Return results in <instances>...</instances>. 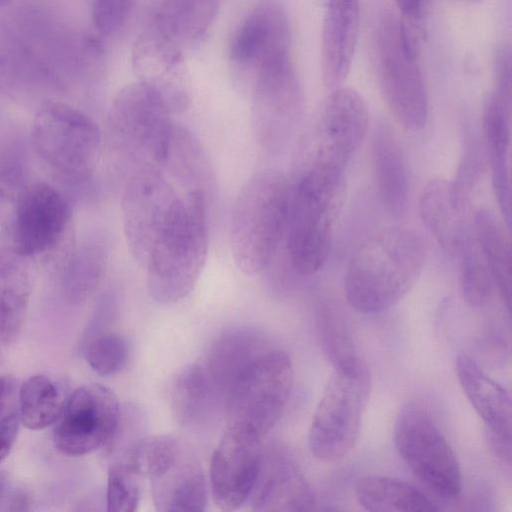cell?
<instances>
[{"label":"cell","mask_w":512,"mask_h":512,"mask_svg":"<svg viewBox=\"0 0 512 512\" xmlns=\"http://www.w3.org/2000/svg\"><path fill=\"white\" fill-rule=\"evenodd\" d=\"M402 14L410 19H418L422 15L424 0H395Z\"/></svg>","instance_id":"f6af8a7d"},{"label":"cell","mask_w":512,"mask_h":512,"mask_svg":"<svg viewBox=\"0 0 512 512\" xmlns=\"http://www.w3.org/2000/svg\"><path fill=\"white\" fill-rule=\"evenodd\" d=\"M268 346L264 337L249 328H237L220 335L212 344L204 362L224 401L236 375Z\"/></svg>","instance_id":"1f68e13d"},{"label":"cell","mask_w":512,"mask_h":512,"mask_svg":"<svg viewBox=\"0 0 512 512\" xmlns=\"http://www.w3.org/2000/svg\"><path fill=\"white\" fill-rule=\"evenodd\" d=\"M137 0H92V20L96 29L110 35L129 19Z\"/></svg>","instance_id":"b9f144b4"},{"label":"cell","mask_w":512,"mask_h":512,"mask_svg":"<svg viewBox=\"0 0 512 512\" xmlns=\"http://www.w3.org/2000/svg\"><path fill=\"white\" fill-rule=\"evenodd\" d=\"M510 114L511 100L495 91L486 97L482 112L483 135L495 196L508 227L511 223Z\"/></svg>","instance_id":"d4e9b609"},{"label":"cell","mask_w":512,"mask_h":512,"mask_svg":"<svg viewBox=\"0 0 512 512\" xmlns=\"http://www.w3.org/2000/svg\"><path fill=\"white\" fill-rule=\"evenodd\" d=\"M293 377L287 353L270 347L261 351L236 375L225 393L229 423L245 425L265 437L284 413Z\"/></svg>","instance_id":"9c48e42d"},{"label":"cell","mask_w":512,"mask_h":512,"mask_svg":"<svg viewBox=\"0 0 512 512\" xmlns=\"http://www.w3.org/2000/svg\"><path fill=\"white\" fill-rule=\"evenodd\" d=\"M426 257L414 231L391 227L365 240L351 257L344 277L347 302L362 313L397 304L413 287Z\"/></svg>","instance_id":"6da1fadb"},{"label":"cell","mask_w":512,"mask_h":512,"mask_svg":"<svg viewBox=\"0 0 512 512\" xmlns=\"http://www.w3.org/2000/svg\"><path fill=\"white\" fill-rule=\"evenodd\" d=\"M11 507L8 510L18 511V510H26L28 505V496L23 491H18L14 493L11 502Z\"/></svg>","instance_id":"7dc6e473"},{"label":"cell","mask_w":512,"mask_h":512,"mask_svg":"<svg viewBox=\"0 0 512 512\" xmlns=\"http://www.w3.org/2000/svg\"><path fill=\"white\" fill-rule=\"evenodd\" d=\"M317 323L322 349L334 366L357 357L346 323L338 311L329 306L322 307Z\"/></svg>","instance_id":"ab89813d"},{"label":"cell","mask_w":512,"mask_h":512,"mask_svg":"<svg viewBox=\"0 0 512 512\" xmlns=\"http://www.w3.org/2000/svg\"><path fill=\"white\" fill-rule=\"evenodd\" d=\"M5 487V481L4 479L0 476V499L3 495V492H4V488Z\"/></svg>","instance_id":"c3c4849f"},{"label":"cell","mask_w":512,"mask_h":512,"mask_svg":"<svg viewBox=\"0 0 512 512\" xmlns=\"http://www.w3.org/2000/svg\"><path fill=\"white\" fill-rule=\"evenodd\" d=\"M171 406L178 422L189 428L208 424L224 408L223 397L204 363L183 367L171 386Z\"/></svg>","instance_id":"83f0119b"},{"label":"cell","mask_w":512,"mask_h":512,"mask_svg":"<svg viewBox=\"0 0 512 512\" xmlns=\"http://www.w3.org/2000/svg\"><path fill=\"white\" fill-rule=\"evenodd\" d=\"M19 415L10 413L0 419V462L10 453L19 431Z\"/></svg>","instance_id":"ee69618b"},{"label":"cell","mask_w":512,"mask_h":512,"mask_svg":"<svg viewBox=\"0 0 512 512\" xmlns=\"http://www.w3.org/2000/svg\"><path fill=\"white\" fill-rule=\"evenodd\" d=\"M372 159L382 203L393 216H403L409 195L406 167L394 134L383 123L373 133Z\"/></svg>","instance_id":"f546056e"},{"label":"cell","mask_w":512,"mask_h":512,"mask_svg":"<svg viewBox=\"0 0 512 512\" xmlns=\"http://www.w3.org/2000/svg\"><path fill=\"white\" fill-rule=\"evenodd\" d=\"M59 386L45 375L29 377L19 390V419L30 430H40L56 422L65 406Z\"/></svg>","instance_id":"8d00e7d4"},{"label":"cell","mask_w":512,"mask_h":512,"mask_svg":"<svg viewBox=\"0 0 512 512\" xmlns=\"http://www.w3.org/2000/svg\"><path fill=\"white\" fill-rule=\"evenodd\" d=\"M291 27L281 0H258L237 27L229 58L248 78L249 89L262 70L292 62Z\"/></svg>","instance_id":"5bb4252c"},{"label":"cell","mask_w":512,"mask_h":512,"mask_svg":"<svg viewBox=\"0 0 512 512\" xmlns=\"http://www.w3.org/2000/svg\"><path fill=\"white\" fill-rule=\"evenodd\" d=\"M398 454L432 493L442 499L459 496L461 472L456 456L430 415L416 404H407L394 427Z\"/></svg>","instance_id":"8fae6325"},{"label":"cell","mask_w":512,"mask_h":512,"mask_svg":"<svg viewBox=\"0 0 512 512\" xmlns=\"http://www.w3.org/2000/svg\"><path fill=\"white\" fill-rule=\"evenodd\" d=\"M459 252L462 296L470 306L480 307L491 294L493 279L490 269L474 237L468 235Z\"/></svg>","instance_id":"74e56055"},{"label":"cell","mask_w":512,"mask_h":512,"mask_svg":"<svg viewBox=\"0 0 512 512\" xmlns=\"http://www.w3.org/2000/svg\"><path fill=\"white\" fill-rule=\"evenodd\" d=\"M163 170L183 194H200L212 203L216 186L210 159L197 137L178 123L172 130Z\"/></svg>","instance_id":"f1b7e54d"},{"label":"cell","mask_w":512,"mask_h":512,"mask_svg":"<svg viewBox=\"0 0 512 512\" xmlns=\"http://www.w3.org/2000/svg\"><path fill=\"white\" fill-rule=\"evenodd\" d=\"M14 387V380L10 376H0V414L6 404L7 398Z\"/></svg>","instance_id":"bcb514c9"},{"label":"cell","mask_w":512,"mask_h":512,"mask_svg":"<svg viewBox=\"0 0 512 512\" xmlns=\"http://www.w3.org/2000/svg\"><path fill=\"white\" fill-rule=\"evenodd\" d=\"M343 193V170L322 164H310L292 188L287 253L299 274L313 275L327 261Z\"/></svg>","instance_id":"277c9868"},{"label":"cell","mask_w":512,"mask_h":512,"mask_svg":"<svg viewBox=\"0 0 512 512\" xmlns=\"http://www.w3.org/2000/svg\"><path fill=\"white\" fill-rule=\"evenodd\" d=\"M109 256V236L98 228L85 233L69 251L59 276L62 296L69 304L79 305L96 291Z\"/></svg>","instance_id":"cb8c5ba5"},{"label":"cell","mask_w":512,"mask_h":512,"mask_svg":"<svg viewBox=\"0 0 512 512\" xmlns=\"http://www.w3.org/2000/svg\"><path fill=\"white\" fill-rule=\"evenodd\" d=\"M121 419L116 395L92 383L77 388L57 419L53 432L55 447L68 456H83L107 445Z\"/></svg>","instance_id":"4fadbf2b"},{"label":"cell","mask_w":512,"mask_h":512,"mask_svg":"<svg viewBox=\"0 0 512 512\" xmlns=\"http://www.w3.org/2000/svg\"><path fill=\"white\" fill-rule=\"evenodd\" d=\"M61 87L58 76L14 31L0 22V91L29 98Z\"/></svg>","instance_id":"7402d4cb"},{"label":"cell","mask_w":512,"mask_h":512,"mask_svg":"<svg viewBox=\"0 0 512 512\" xmlns=\"http://www.w3.org/2000/svg\"><path fill=\"white\" fill-rule=\"evenodd\" d=\"M372 387L371 373L357 356L334 366L308 431L311 453L335 462L355 447Z\"/></svg>","instance_id":"52a82bcc"},{"label":"cell","mask_w":512,"mask_h":512,"mask_svg":"<svg viewBox=\"0 0 512 512\" xmlns=\"http://www.w3.org/2000/svg\"><path fill=\"white\" fill-rule=\"evenodd\" d=\"M142 440L121 445L109 465L106 492L108 511L132 512L138 507L145 474L141 458Z\"/></svg>","instance_id":"836d02e7"},{"label":"cell","mask_w":512,"mask_h":512,"mask_svg":"<svg viewBox=\"0 0 512 512\" xmlns=\"http://www.w3.org/2000/svg\"><path fill=\"white\" fill-rule=\"evenodd\" d=\"M372 50L378 87L394 118L406 129H423L429 117L427 88L414 39L394 12L379 15Z\"/></svg>","instance_id":"8992f818"},{"label":"cell","mask_w":512,"mask_h":512,"mask_svg":"<svg viewBox=\"0 0 512 512\" xmlns=\"http://www.w3.org/2000/svg\"><path fill=\"white\" fill-rule=\"evenodd\" d=\"M368 110L354 89L337 87L324 100L315 126L312 161L343 170L364 140Z\"/></svg>","instance_id":"ac0fdd59"},{"label":"cell","mask_w":512,"mask_h":512,"mask_svg":"<svg viewBox=\"0 0 512 512\" xmlns=\"http://www.w3.org/2000/svg\"><path fill=\"white\" fill-rule=\"evenodd\" d=\"M200 194H183L145 263L154 301L171 304L194 289L209 249V207Z\"/></svg>","instance_id":"7a4b0ae2"},{"label":"cell","mask_w":512,"mask_h":512,"mask_svg":"<svg viewBox=\"0 0 512 512\" xmlns=\"http://www.w3.org/2000/svg\"><path fill=\"white\" fill-rule=\"evenodd\" d=\"M11 2V0H0V7H4L8 5Z\"/></svg>","instance_id":"681fc988"},{"label":"cell","mask_w":512,"mask_h":512,"mask_svg":"<svg viewBox=\"0 0 512 512\" xmlns=\"http://www.w3.org/2000/svg\"><path fill=\"white\" fill-rule=\"evenodd\" d=\"M70 218L66 198L50 184L34 181L16 203L3 230L13 247L31 258L59 243Z\"/></svg>","instance_id":"e0dca14e"},{"label":"cell","mask_w":512,"mask_h":512,"mask_svg":"<svg viewBox=\"0 0 512 512\" xmlns=\"http://www.w3.org/2000/svg\"><path fill=\"white\" fill-rule=\"evenodd\" d=\"M180 198L159 167L140 168L124 180L123 230L128 249L138 264L145 266Z\"/></svg>","instance_id":"7c38bea8"},{"label":"cell","mask_w":512,"mask_h":512,"mask_svg":"<svg viewBox=\"0 0 512 512\" xmlns=\"http://www.w3.org/2000/svg\"><path fill=\"white\" fill-rule=\"evenodd\" d=\"M419 209L423 222L442 248L450 254L459 252L468 234L465 212L455 204L451 182L430 180L421 193Z\"/></svg>","instance_id":"4dcf8cb0"},{"label":"cell","mask_w":512,"mask_h":512,"mask_svg":"<svg viewBox=\"0 0 512 512\" xmlns=\"http://www.w3.org/2000/svg\"><path fill=\"white\" fill-rule=\"evenodd\" d=\"M361 0H327L321 30V71L333 90L347 77L357 46Z\"/></svg>","instance_id":"ffe728a7"},{"label":"cell","mask_w":512,"mask_h":512,"mask_svg":"<svg viewBox=\"0 0 512 512\" xmlns=\"http://www.w3.org/2000/svg\"><path fill=\"white\" fill-rule=\"evenodd\" d=\"M456 372L464 394L487 425L490 437L511 442L512 406L509 392L466 354L457 357Z\"/></svg>","instance_id":"484cf974"},{"label":"cell","mask_w":512,"mask_h":512,"mask_svg":"<svg viewBox=\"0 0 512 512\" xmlns=\"http://www.w3.org/2000/svg\"><path fill=\"white\" fill-rule=\"evenodd\" d=\"M292 187L283 173L263 170L251 176L232 209L230 246L240 271L256 275L274 261L286 235Z\"/></svg>","instance_id":"3957f363"},{"label":"cell","mask_w":512,"mask_h":512,"mask_svg":"<svg viewBox=\"0 0 512 512\" xmlns=\"http://www.w3.org/2000/svg\"><path fill=\"white\" fill-rule=\"evenodd\" d=\"M142 464L154 506L160 512H200L208 503L205 471L182 439L159 435L141 442Z\"/></svg>","instance_id":"30bf717a"},{"label":"cell","mask_w":512,"mask_h":512,"mask_svg":"<svg viewBox=\"0 0 512 512\" xmlns=\"http://www.w3.org/2000/svg\"><path fill=\"white\" fill-rule=\"evenodd\" d=\"M468 1H472L473 2V1H479V0H468Z\"/></svg>","instance_id":"f907efd6"},{"label":"cell","mask_w":512,"mask_h":512,"mask_svg":"<svg viewBox=\"0 0 512 512\" xmlns=\"http://www.w3.org/2000/svg\"><path fill=\"white\" fill-rule=\"evenodd\" d=\"M220 0H152L148 11V27L174 44L191 45L209 31Z\"/></svg>","instance_id":"4316f807"},{"label":"cell","mask_w":512,"mask_h":512,"mask_svg":"<svg viewBox=\"0 0 512 512\" xmlns=\"http://www.w3.org/2000/svg\"><path fill=\"white\" fill-rule=\"evenodd\" d=\"M31 142L42 162L68 185L84 186L92 179L102 135L98 124L83 111L45 101L34 116Z\"/></svg>","instance_id":"ba28073f"},{"label":"cell","mask_w":512,"mask_h":512,"mask_svg":"<svg viewBox=\"0 0 512 512\" xmlns=\"http://www.w3.org/2000/svg\"><path fill=\"white\" fill-rule=\"evenodd\" d=\"M261 440L253 429L228 423L213 451L209 471L211 495L219 509L237 510L251 498L262 465Z\"/></svg>","instance_id":"2e32d148"},{"label":"cell","mask_w":512,"mask_h":512,"mask_svg":"<svg viewBox=\"0 0 512 512\" xmlns=\"http://www.w3.org/2000/svg\"><path fill=\"white\" fill-rule=\"evenodd\" d=\"M132 66L138 83L171 114L188 108L191 85L179 46L147 29L133 44Z\"/></svg>","instance_id":"d6986e66"},{"label":"cell","mask_w":512,"mask_h":512,"mask_svg":"<svg viewBox=\"0 0 512 512\" xmlns=\"http://www.w3.org/2000/svg\"><path fill=\"white\" fill-rule=\"evenodd\" d=\"M512 61L511 48L502 43L497 46L493 56L494 91L512 99Z\"/></svg>","instance_id":"7bdbcfd3"},{"label":"cell","mask_w":512,"mask_h":512,"mask_svg":"<svg viewBox=\"0 0 512 512\" xmlns=\"http://www.w3.org/2000/svg\"><path fill=\"white\" fill-rule=\"evenodd\" d=\"M34 269L30 258L18 252L8 238L0 239V343L10 344L25 322Z\"/></svg>","instance_id":"603a6c76"},{"label":"cell","mask_w":512,"mask_h":512,"mask_svg":"<svg viewBox=\"0 0 512 512\" xmlns=\"http://www.w3.org/2000/svg\"><path fill=\"white\" fill-rule=\"evenodd\" d=\"M357 502L372 512H434L439 508L420 490L402 480L365 476L355 485Z\"/></svg>","instance_id":"d6a6232c"},{"label":"cell","mask_w":512,"mask_h":512,"mask_svg":"<svg viewBox=\"0 0 512 512\" xmlns=\"http://www.w3.org/2000/svg\"><path fill=\"white\" fill-rule=\"evenodd\" d=\"M170 115L138 82L115 95L107 115L106 141L124 180L143 167L163 169L175 124Z\"/></svg>","instance_id":"5b68a950"},{"label":"cell","mask_w":512,"mask_h":512,"mask_svg":"<svg viewBox=\"0 0 512 512\" xmlns=\"http://www.w3.org/2000/svg\"><path fill=\"white\" fill-rule=\"evenodd\" d=\"M85 358L99 375L110 376L121 371L129 359V343L120 334L101 332L86 340Z\"/></svg>","instance_id":"f35d334b"},{"label":"cell","mask_w":512,"mask_h":512,"mask_svg":"<svg viewBox=\"0 0 512 512\" xmlns=\"http://www.w3.org/2000/svg\"><path fill=\"white\" fill-rule=\"evenodd\" d=\"M250 91L255 140L262 150L275 154L285 145L302 110V88L294 64L259 72Z\"/></svg>","instance_id":"9a60e30c"},{"label":"cell","mask_w":512,"mask_h":512,"mask_svg":"<svg viewBox=\"0 0 512 512\" xmlns=\"http://www.w3.org/2000/svg\"><path fill=\"white\" fill-rule=\"evenodd\" d=\"M26 144L15 130L0 133V223L4 228L12 211L31 184Z\"/></svg>","instance_id":"e575fe53"},{"label":"cell","mask_w":512,"mask_h":512,"mask_svg":"<svg viewBox=\"0 0 512 512\" xmlns=\"http://www.w3.org/2000/svg\"><path fill=\"white\" fill-rule=\"evenodd\" d=\"M483 171L481 149L474 136H468L464 143L463 155L455 180L451 182L452 195L457 207L465 212L470 203L471 194Z\"/></svg>","instance_id":"60d3db41"},{"label":"cell","mask_w":512,"mask_h":512,"mask_svg":"<svg viewBox=\"0 0 512 512\" xmlns=\"http://www.w3.org/2000/svg\"><path fill=\"white\" fill-rule=\"evenodd\" d=\"M474 238L484 255L493 282L508 308L511 305V248L495 215L485 209L474 216Z\"/></svg>","instance_id":"d590c367"},{"label":"cell","mask_w":512,"mask_h":512,"mask_svg":"<svg viewBox=\"0 0 512 512\" xmlns=\"http://www.w3.org/2000/svg\"><path fill=\"white\" fill-rule=\"evenodd\" d=\"M255 511H312L314 493L295 463L282 453L266 458L251 495Z\"/></svg>","instance_id":"44dd1931"}]
</instances>
